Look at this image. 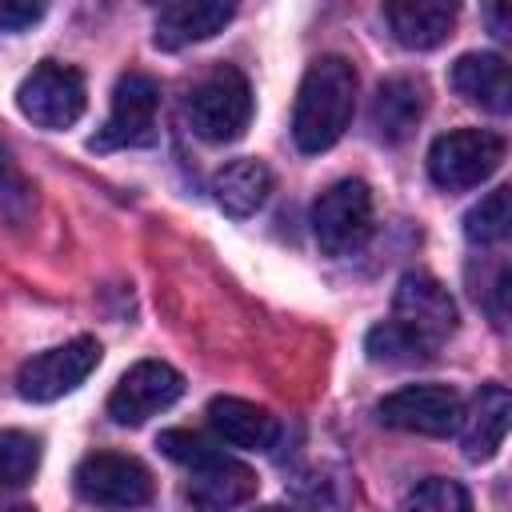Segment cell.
<instances>
[{"label":"cell","mask_w":512,"mask_h":512,"mask_svg":"<svg viewBox=\"0 0 512 512\" xmlns=\"http://www.w3.org/2000/svg\"><path fill=\"white\" fill-rule=\"evenodd\" d=\"M384 20L396 36V44L412 48V52H428L436 44H444L452 36L456 24V4H440V0H404V4H388Z\"/></svg>","instance_id":"ac0fdd59"},{"label":"cell","mask_w":512,"mask_h":512,"mask_svg":"<svg viewBox=\"0 0 512 512\" xmlns=\"http://www.w3.org/2000/svg\"><path fill=\"white\" fill-rule=\"evenodd\" d=\"M76 496L96 504V508H116V512H132L144 508L152 500V472L124 452H92L76 464L72 472Z\"/></svg>","instance_id":"8992f818"},{"label":"cell","mask_w":512,"mask_h":512,"mask_svg":"<svg viewBox=\"0 0 512 512\" xmlns=\"http://www.w3.org/2000/svg\"><path fill=\"white\" fill-rule=\"evenodd\" d=\"M428 108V88L416 76H392L372 96V132L384 144H400L412 136Z\"/></svg>","instance_id":"2e32d148"},{"label":"cell","mask_w":512,"mask_h":512,"mask_svg":"<svg viewBox=\"0 0 512 512\" xmlns=\"http://www.w3.org/2000/svg\"><path fill=\"white\" fill-rule=\"evenodd\" d=\"M44 16V4L32 0H0V32H24Z\"/></svg>","instance_id":"4316f807"},{"label":"cell","mask_w":512,"mask_h":512,"mask_svg":"<svg viewBox=\"0 0 512 512\" xmlns=\"http://www.w3.org/2000/svg\"><path fill=\"white\" fill-rule=\"evenodd\" d=\"M504 160V140L484 128H456L432 140L428 148V176L444 192H464L484 184Z\"/></svg>","instance_id":"3957f363"},{"label":"cell","mask_w":512,"mask_h":512,"mask_svg":"<svg viewBox=\"0 0 512 512\" xmlns=\"http://www.w3.org/2000/svg\"><path fill=\"white\" fill-rule=\"evenodd\" d=\"M512 420V396L504 384H484L472 400V408L460 416V448L468 460H492L508 436Z\"/></svg>","instance_id":"9a60e30c"},{"label":"cell","mask_w":512,"mask_h":512,"mask_svg":"<svg viewBox=\"0 0 512 512\" xmlns=\"http://www.w3.org/2000/svg\"><path fill=\"white\" fill-rule=\"evenodd\" d=\"M508 188H492L476 208L464 216V236L472 244H500L508 236Z\"/></svg>","instance_id":"603a6c76"},{"label":"cell","mask_w":512,"mask_h":512,"mask_svg":"<svg viewBox=\"0 0 512 512\" xmlns=\"http://www.w3.org/2000/svg\"><path fill=\"white\" fill-rule=\"evenodd\" d=\"M208 424L224 444L244 448V452H272V444L280 440L276 416L240 396H216L208 404Z\"/></svg>","instance_id":"5bb4252c"},{"label":"cell","mask_w":512,"mask_h":512,"mask_svg":"<svg viewBox=\"0 0 512 512\" xmlns=\"http://www.w3.org/2000/svg\"><path fill=\"white\" fill-rule=\"evenodd\" d=\"M380 424L416 436H452L460 428L464 404L448 384H404L376 404Z\"/></svg>","instance_id":"30bf717a"},{"label":"cell","mask_w":512,"mask_h":512,"mask_svg":"<svg viewBox=\"0 0 512 512\" xmlns=\"http://www.w3.org/2000/svg\"><path fill=\"white\" fill-rule=\"evenodd\" d=\"M4 512H36V508H28V504H16V508H4Z\"/></svg>","instance_id":"f546056e"},{"label":"cell","mask_w":512,"mask_h":512,"mask_svg":"<svg viewBox=\"0 0 512 512\" xmlns=\"http://www.w3.org/2000/svg\"><path fill=\"white\" fill-rule=\"evenodd\" d=\"M156 112H160V84L144 72H128L112 88L108 120L88 140L92 152H116V148H144L156 140Z\"/></svg>","instance_id":"5b68a950"},{"label":"cell","mask_w":512,"mask_h":512,"mask_svg":"<svg viewBox=\"0 0 512 512\" xmlns=\"http://www.w3.org/2000/svg\"><path fill=\"white\" fill-rule=\"evenodd\" d=\"M180 396H184V376L172 364L140 360L116 380V388L108 396V416L124 428H136V424L160 416L164 408H172Z\"/></svg>","instance_id":"8fae6325"},{"label":"cell","mask_w":512,"mask_h":512,"mask_svg":"<svg viewBox=\"0 0 512 512\" xmlns=\"http://www.w3.org/2000/svg\"><path fill=\"white\" fill-rule=\"evenodd\" d=\"M36 468H40V440L16 428L0 432V496L24 488Z\"/></svg>","instance_id":"ffe728a7"},{"label":"cell","mask_w":512,"mask_h":512,"mask_svg":"<svg viewBox=\"0 0 512 512\" xmlns=\"http://www.w3.org/2000/svg\"><path fill=\"white\" fill-rule=\"evenodd\" d=\"M364 352H368V360H376V364H420V360H432V352L428 348H420L404 328H396L392 320H384V324H376L368 336H364Z\"/></svg>","instance_id":"44dd1931"},{"label":"cell","mask_w":512,"mask_h":512,"mask_svg":"<svg viewBox=\"0 0 512 512\" xmlns=\"http://www.w3.org/2000/svg\"><path fill=\"white\" fill-rule=\"evenodd\" d=\"M32 208V196H28V184L24 176L16 172V164L8 160L4 144H0V220H24Z\"/></svg>","instance_id":"484cf974"},{"label":"cell","mask_w":512,"mask_h":512,"mask_svg":"<svg viewBox=\"0 0 512 512\" xmlns=\"http://www.w3.org/2000/svg\"><path fill=\"white\" fill-rule=\"evenodd\" d=\"M156 448H160L168 460L184 464V468H200V464H208V460L220 456L216 440L204 436V432H192V428H168V432H160Z\"/></svg>","instance_id":"cb8c5ba5"},{"label":"cell","mask_w":512,"mask_h":512,"mask_svg":"<svg viewBox=\"0 0 512 512\" xmlns=\"http://www.w3.org/2000/svg\"><path fill=\"white\" fill-rule=\"evenodd\" d=\"M452 88L464 96V100H472V104H480L484 112H496V116H504L508 108H512V80H508V64H504V56H496V52H464L456 64H452Z\"/></svg>","instance_id":"e0dca14e"},{"label":"cell","mask_w":512,"mask_h":512,"mask_svg":"<svg viewBox=\"0 0 512 512\" xmlns=\"http://www.w3.org/2000/svg\"><path fill=\"white\" fill-rule=\"evenodd\" d=\"M488 20H492L496 36H508V24H504V8H488Z\"/></svg>","instance_id":"83f0119b"},{"label":"cell","mask_w":512,"mask_h":512,"mask_svg":"<svg viewBox=\"0 0 512 512\" xmlns=\"http://www.w3.org/2000/svg\"><path fill=\"white\" fill-rule=\"evenodd\" d=\"M400 512H472V500H468L464 484H456L448 476H428L404 496Z\"/></svg>","instance_id":"7402d4cb"},{"label":"cell","mask_w":512,"mask_h":512,"mask_svg":"<svg viewBox=\"0 0 512 512\" xmlns=\"http://www.w3.org/2000/svg\"><path fill=\"white\" fill-rule=\"evenodd\" d=\"M232 16H236V8L232 4H220V0H176V4H164L160 8L152 40H156V48L176 52V48L212 40L216 32H224V24Z\"/></svg>","instance_id":"4fadbf2b"},{"label":"cell","mask_w":512,"mask_h":512,"mask_svg":"<svg viewBox=\"0 0 512 512\" xmlns=\"http://www.w3.org/2000/svg\"><path fill=\"white\" fill-rule=\"evenodd\" d=\"M16 104H20V112L36 128H52L56 132V128H72L84 116L88 88H84V76L76 68L56 64V60H44L16 88Z\"/></svg>","instance_id":"52a82bcc"},{"label":"cell","mask_w":512,"mask_h":512,"mask_svg":"<svg viewBox=\"0 0 512 512\" xmlns=\"http://www.w3.org/2000/svg\"><path fill=\"white\" fill-rule=\"evenodd\" d=\"M96 364H100V344L92 336H76L68 344H56V348L24 360L16 372V388L32 404H48V400H60L64 392L80 388Z\"/></svg>","instance_id":"9c48e42d"},{"label":"cell","mask_w":512,"mask_h":512,"mask_svg":"<svg viewBox=\"0 0 512 512\" xmlns=\"http://www.w3.org/2000/svg\"><path fill=\"white\" fill-rule=\"evenodd\" d=\"M392 324L436 356V348L456 332V304L436 276L408 272L392 296Z\"/></svg>","instance_id":"ba28073f"},{"label":"cell","mask_w":512,"mask_h":512,"mask_svg":"<svg viewBox=\"0 0 512 512\" xmlns=\"http://www.w3.org/2000/svg\"><path fill=\"white\" fill-rule=\"evenodd\" d=\"M268 192H272V172H268V164H260V160H252V156L228 160V164L212 176V196H216V204H220L228 216H236V220L260 212L264 200H268Z\"/></svg>","instance_id":"d6986e66"},{"label":"cell","mask_w":512,"mask_h":512,"mask_svg":"<svg viewBox=\"0 0 512 512\" xmlns=\"http://www.w3.org/2000/svg\"><path fill=\"white\" fill-rule=\"evenodd\" d=\"M296 496H300V504H308L316 512H344V504H348L344 480H336L328 472H304L296 480Z\"/></svg>","instance_id":"d4e9b609"},{"label":"cell","mask_w":512,"mask_h":512,"mask_svg":"<svg viewBox=\"0 0 512 512\" xmlns=\"http://www.w3.org/2000/svg\"><path fill=\"white\" fill-rule=\"evenodd\" d=\"M184 116H188V128L208 140V144H232L244 136L248 120H252V88H248V76L232 64H220L212 68L192 92H188V104H184Z\"/></svg>","instance_id":"7a4b0ae2"},{"label":"cell","mask_w":512,"mask_h":512,"mask_svg":"<svg viewBox=\"0 0 512 512\" xmlns=\"http://www.w3.org/2000/svg\"><path fill=\"white\" fill-rule=\"evenodd\" d=\"M312 236L328 256H352L372 236V192L364 180H336L312 204Z\"/></svg>","instance_id":"277c9868"},{"label":"cell","mask_w":512,"mask_h":512,"mask_svg":"<svg viewBox=\"0 0 512 512\" xmlns=\"http://www.w3.org/2000/svg\"><path fill=\"white\" fill-rule=\"evenodd\" d=\"M256 472L232 456H216L200 468H192L188 476V488H184V500L196 508V512H228V508H240L256 496Z\"/></svg>","instance_id":"7c38bea8"},{"label":"cell","mask_w":512,"mask_h":512,"mask_svg":"<svg viewBox=\"0 0 512 512\" xmlns=\"http://www.w3.org/2000/svg\"><path fill=\"white\" fill-rule=\"evenodd\" d=\"M256 512H292V508H280V504H264V508H256Z\"/></svg>","instance_id":"f1b7e54d"},{"label":"cell","mask_w":512,"mask_h":512,"mask_svg":"<svg viewBox=\"0 0 512 512\" xmlns=\"http://www.w3.org/2000/svg\"><path fill=\"white\" fill-rule=\"evenodd\" d=\"M356 112V68L344 56H320L308 64L296 108H292V140L300 152H328L352 124Z\"/></svg>","instance_id":"6da1fadb"}]
</instances>
